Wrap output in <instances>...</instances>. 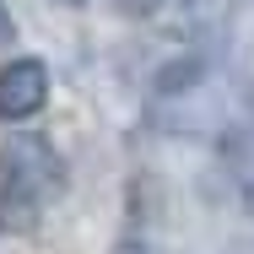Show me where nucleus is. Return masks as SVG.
<instances>
[{
    "instance_id": "nucleus-1",
    "label": "nucleus",
    "mask_w": 254,
    "mask_h": 254,
    "mask_svg": "<svg viewBox=\"0 0 254 254\" xmlns=\"http://www.w3.org/2000/svg\"><path fill=\"white\" fill-rule=\"evenodd\" d=\"M60 152L44 135H11L0 152V227H33V211L60 195Z\"/></svg>"
},
{
    "instance_id": "nucleus-4",
    "label": "nucleus",
    "mask_w": 254,
    "mask_h": 254,
    "mask_svg": "<svg viewBox=\"0 0 254 254\" xmlns=\"http://www.w3.org/2000/svg\"><path fill=\"white\" fill-rule=\"evenodd\" d=\"M119 5H125V11H141V16H146V11H152L157 0H119Z\"/></svg>"
},
{
    "instance_id": "nucleus-3",
    "label": "nucleus",
    "mask_w": 254,
    "mask_h": 254,
    "mask_svg": "<svg viewBox=\"0 0 254 254\" xmlns=\"http://www.w3.org/2000/svg\"><path fill=\"white\" fill-rule=\"evenodd\" d=\"M11 33H16V27H11V11H5V0H0V44H5Z\"/></svg>"
},
{
    "instance_id": "nucleus-2",
    "label": "nucleus",
    "mask_w": 254,
    "mask_h": 254,
    "mask_svg": "<svg viewBox=\"0 0 254 254\" xmlns=\"http://www.w3.org/2000/svg\"><path fill=\"white\" fill-rule=\"evenodd\" d=\"M44 103H49V65L44 60L22 54L0 70V119L5 125H27L33 114H44Z\"/></svg>"
}]
</instances>
